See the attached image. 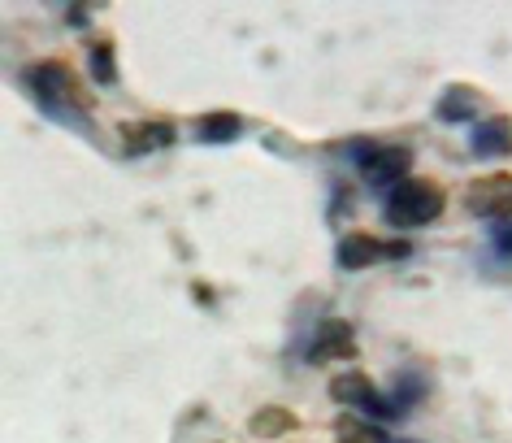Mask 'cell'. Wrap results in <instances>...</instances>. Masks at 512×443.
<instances>
[{
  "label": "cell",
  "mask_w": 512,
  "mask_h": 443,
  "mask_svg": "<svg viewBox=\"0 0 512 443\" xmlns=\"http://www.w3.org/2000/svg\"><path fill=\"white\" fill-rule=\"evenodd\" d=\"M27 87L35 92V105H40L48 118H57L66 126H83L87 92L66 66H57V61H40V66L27 70Z\"/></svg>",
  "instance_id": "6da1fadb"
},
{
  "label": "cell",
  "mask_w": 512,
  "mask_h": 443,
  "mask_svg": "<svg viewBox=\"0 0 512 443\" xmlns=\"http://www.w3.org/2000/svg\"><path fill=\"white\" fill-rule=\"evenodd\" d=\"M443 205H447V196L439 183L408 174L400 187H391L387 205H382V218H387V226H395V231H417V226H430L439 218Z\"/></svg>",
  "instance_id": "7a4b0ae2"
},
{
  "label": "cell",
  "mask_w": 512,
  "mask_h": 443,
  "mask_svg": "<svg viewBox=\"0 0 512 443\" xmlns=\"http://www.w3.org/2000/svg\"><path fill=\"white\" fill-rule=\"evenodd\" d=\"M465 205L473 218H512V174H486L465 187Z\"/></svg>",
  "instance_id": "3957f363"
},
{
  "label": "cell",
  "mask_w": 512,
  "mask_h": 443,
  "mask_svg": "<svg viewBox=\"0 0 512 443\" xmlns=\"http://www.w3.org/2000/svg\"><path fill=\"white\" fill-rule=\"evenodd\" d=\"M408 170H413V153L400 148V144H378L374 153H369V161L361 166L369 187H400L408 179Z\"/></svg>",
  "instance_id": "277c9868"
},
{
  "label": "cell",
  "mask_w": 512,
  "mask_h": 443,
  "mask_svg": "<svg viewBox=\"0 0 512 443\" xmlns=\"http://www.w3.org/2000/svg\"><path fill=\"white\" fill-rule=\"evenodd\" d=\"M356 357V331L352 322L343 318H326L313 335V348H309V361L313 365H326V361H352Z\"/></svg>",
  "instance_id": "5b68a950"
},
{
  "label": "cell",
  "mask_w": 512,
  "mask_h": 443,
  "mask_svg": "<svg viewBox=\"0 0 512 443\" xmlns=\"http://www.w3.org/2000/svg\"><path fill=\"white\" fill-rule=\"evenodd\" d=\"M469 148L478 157H486V161H495V157H508L512 153V118H486V122H478L473 126V139H469Z\"/></svg>",
  "instance_id": "8992f818"
},
{
  "label": "cell",
  "mask_w": 512,
  "mask_h": 443,
  "mask_svg": "<svg viewBox=\"0 0 512 443\" xmlns=\"http://www.w3.org/2000/svg\"><path fill=\"white\" fill-rule=\"evenodd\" d=\"M165 144H174V122H126L122 126V148L131 157L157 153Z\"/></svg>",
  "instance_id": "52a82bcc"
},
{
  "label": "cell",
  "mask_w": 512,
  "mask_h": 443,
  "mask_svg": "<svg viewBox=\"0 0 512 443\" xmlns=\"http://www.w3.org/2000/svg\"><path fill=\"white\" fill-rule=\"evenodd\" d=\"M378 257H387V244H378L374 235L356 231L348 239H339V270H365V265H374Z\"/></svg>",
  "instance_id": "ba28073f"
},
{
  "label": "cell",
  "mask_w": 512,
  "mask_h": 443,
  "mask_svg": "<svg viewBox=\"0 0 512 443\" xmlns=\"http://www.w3.org/2000/svg\"><path fill=\"white\" fill-rule=\"evenodd\" d=\"M478 105H482V92H478V87L456 83V87H447L443 100H439V118H443V122H469L473 113H478Z\"/></svg>",
  "instance_id": "9c48e42d"
},
{
  "label": "cell",
  "mask_w": 512,
  "mask_h": 443,
  "mask_svg": "<svg viewBox=\"0 0 512 443\" xmlns=\"http://www.w3.org/2000/svg\"><path fill=\"white\" fill-rule=\"evenodd\" d=\"M248 430H252L256 439H278V435H291V430H296V413L283 409V404H265V409H256V413H252Z\"/></svg>",
  "instance_id": "30bf717a"
},
{
  "label": "cell",
  "mask_w": 512,
  "mask_h": 443,
  "mask_svg": "<svg viewBox=\"0 0 512 443\" xmlns=\"http://www.w3.org/2000/svg\"><path fill=\"white\" fill-rule=\"evenodd\" d=\"M330 396H335L339 404H361L374 396V378L361 374V370H352V374H339V378H330Z\"/></svg>",
  "instance_id": "8fae6325"
},
{
  "label": "cell",
  "mask_w": 512,
  "mask_h": 443,
  "mask_svg": "<svg viewBox=\"0 0 512 443\" xmlns=\"http://www.w3.org/2000/svg\"><path fill=\"white\" fill-rule=\"evenodd\" d=\"M196 131H200L204 144H230V139H239L243 118H239V113H204Z\"/></svg>",
  "instance_id": "7c38bea8"
},
{
  "label": "cell",
  "mask_w": 512,
  "mask_h": 443,
  "mask_svg": "<svg viewBox=\"0 0 512 443\" xmlns=\"http://www.w3.org/2000/svg\"><path fill=\"white\" fill-rule=\"evenodd\" d=\"M335 430H339V443H391L378 422H361V417H352V413H343Z\"/></svg>",
  "instance_id": "4fadbf2b"
},
{
  "label": "cell",
  "mask_w": 512,
  "mask_h": 443,
  "mask_svg": "<svg viewBox=\"0 0 512 443\" xmlns=\"http://www.w3.org/2000/svg\"><path fill=\"white\" fill-rule=\"evenodd\" d=\"M87 61H92V79H96L100 87H113V83H118V66H113V44H96Z\"/></svg>",
  "instance_id": "5bb4252c"
},
{
  "label": "cell",
  "mask_w": 512,
  "mask_h": 443,
  "mask_svg": "<svg viewBox=\"0 0 512 443\" xmlns=\"http://www.w3.org/2000/svg\"><path fill=\"white\" fill-rule=\"evenodd\" d=\"M361 413L369 417V422H378V426H382V422H395V417H400V404H395V400H382L378 391H374V396L361 404Z\"/></svg>",
  "instance_id": "9a60e30c"
},
{
  "label": "cell",
  "mask_w": 512,
  "mask_h": 443,
  "mask_svg": "<svg viewBox=\"0 0 512 443\" xmlns=\"http://www.w3.org/2000/svg\"><path fill=\"white\" fill-rule=\"evenodd\" d=\"M495 252L499 257H512V222H495Z\"/></svg>",
  "instance_id": "2e32d148"
},
{
  "label": "cell",
  "mask_w": 512,
  "mask_h": 443,
  "mask_svg": "<svg viewBox=\"0 0 512 443\" xmlns=\"http://www.w3.org/2000/svg\"><path fill=\"white\" fill-rule=\"evenodd\" d=\"M70 22L74 27H87V9H70Z\"/></svg>",
  "instance_id": "e0dca14e"
}]
</instances>
